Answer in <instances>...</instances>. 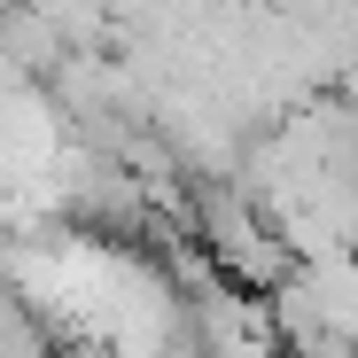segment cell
Here are the masks:
<instances>
[{
  "label": "cell",
  "mask_w": 358,
  "mask_h": 358,
  "mask_svg": "<svg viewBox=\"0 0 358 358\" xmlns=\"http://www.w3.org/2000/svg\"><path fill=\"white\" fill-rule=\"evenodd\" d=\"M187 218H195V242H203V257L218 265L226 288L273 296L296 273V250L280 242V226L265 218V203L242 187V179H203L195 203H187Z\"/></svg>",
  "instance_id": "6da1fadb"
}]
</instances>
